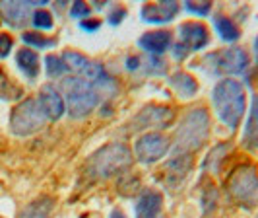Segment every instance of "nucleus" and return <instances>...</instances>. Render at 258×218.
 I'll return each instance as SVG.
<instances>
[{
  "label": "nucleus",
  "instance_id": "1",
  "mask_svg": "<svg viewBox=\"0 0 258 218\" xmlns=\"http://www.w3.org/2000/svg\"><path fill=\"white\" fill-rule=\"evenodd\" d=\"M212 103H214V111L220 117L221 123L235 130L239 127L246 109L243 84L237 80H231V78L220 80L212 90Z\"/></svg>",
  "mask_w": 258,
  "mask_h": 218
},
{
  "label": "nucleus",
  "instance_id": "2",
  "mask_svg": "<svg viewBox=\"0 0 258 218\" xmlns=\"http://www.w3.org/2000/svg\"><path fill=\"white\" fill-rule=\"evenodd\" d=\"M210 135V115L206 109H190L182 117L181 125L175 130V154L188 156L198 150Z\"/></svg>",
  "mask_w": 258,
  "mask_h": 218
},
{
  "label": "nucleus",
  "instance_id": "3",
  "mask_svg": "<svg viewBox=\"0 0 258 218\" xmlns=\"http://www.w3.org/2000/svg\"><path fill=\"white\" fill-rule=\"evenodd\" d=\"M132 164V152L120 142H111L88 158L86 173L91 180H107Z\"/></svg>",
  "mask_w": 258,
  "mask_h": 218
},
{
  "label": "nucleus",
  "instance_id": "4",
  "mask_svg": "<svg viewBox=\"0 0 258 218\" xmlns=\"http://www.w3.org/2000/svg\"><path fill=\"white\" fill-rule=\"evenodd\" d=\"M62 92H64L66 111L72 119H82V117L90 115L101 100L95 86L80 76L62 80Z\"/></svg>",
  "mask_w": 258,
  "mask_h": 218
},
{
  "label": "nucleus",
  "instance_id": "5",
  "mask_svg": "<svg viewBox=\"0 0 258 218\" xmlns=\"http://www.w3.org/2000/svg\"><path fill=\"white\" fill-rule=\"evenodd\" d=\"M227 191L245 208L258 206V171L254 166H239L227 181Z\"/></svg>",
  "mask_w": 258,
  "mask_h": 218
},
{
  "label": "nucleus",
  "instance_id": "6",
  "mask_svg": "<svg viewBox=\"0 0 258 218\" xmlns=\"http://www.w3.org/2000/svg\"><path fill=\"white\" fill-rule=\"evenodd\" d=\"M45 123H47V115L35 98L24 100L20 105H16L10 117V128L18 137H29L41 130L45 127Z\"/></svg>",
  "mask_w": 258,
  "mask_h": 218
},
{
  "label": "nucleus",
  "instance_id": "7",
  "mask_svg": "<svg viewBox=\"0 0 258 218\" xmlns=\"http://www.w3.org/2000/svg\"><path fill=\"white\" fill-rule=\"evenodd\" d=\"M204 63H212L210 72L214 74H241L248 66V55L241 47H231L208 55Z\"/></svg>",
  "mask_w": 258,
  "mask_h": 218
},
{
  "label": "nucleus",
  "instance_id": "8",
  "mask_svg": "<svg viewBox=\"0 0 258 218\" xmlns=\"http://www.w3.org/2000/svg\"><path fill=\"white\" fill-rule=\"evenodd\" d=\"M210 41L206 26H202L200 22H184L179 26V43L175 45V59L182 61L188 53L200 51L204 49Z\"/></svg>",
  "mask_w": 258,
  "mask_h": 218
},
{
  "label": "nucleus",
  "instance_id": "9",
  "mask_svg": "<svg viewBox=\"0 0 258 218\" xmlns=\"http://www.w3.org/2000/svg\"><path fill=\"white\" fill-rule=\"evenodd\" d=\"M169 148H171V144H169V139L165 135H161V133H146L136 141L134 152H136V158L142 164H155L161 158H165Z\"/></svg>",
  "mask_w": 258,
  "mask_h": 218
},
{
  "label": "nucleus",
  "instance_id": "10",
  "mask_svg": "<svg viewBox=\"0 0 258 218\" xmlns=\"http://www.w3.org/2000/svg\"><path fill=\"white\" fill-rule=\"evenodd\" d=\"M175 119V113L163 107V105H150L144 107L138 115L132 119L130 123V130H144V128H163L171 125Z\"/></svg>",
  "mask_w": 258,
  "mask_h": 218
},
{
  "label": "nucleus",
  "instance_id": "11",
  "mask_svg": "<svg viewBox=\"0 0 258 218\" xmlns=\"http://www.w3.org/2000/svg\"><path fill=\"white\" fill-rule=\"evenodd\" d=\"M35 4H47V2L45 0H41V2H0V16L12 27H24L29 16H33L31 6H35Z\"/></svg>",
  "mask_w": 258,
  "mask_h": 218
},
{
  "label": "nucleus",
  "instance_id": "12",
  "mask_svg": "<svg viewBox=\"0 0 258 218\" xmlns=\"http://www.w3.org/2000/svg\"><path fill=\"white\" fill-rule=\"evenodd\" d=\"M181 10V6L173 0H163L157 4H146L142 6V20L144 22H152V24H165L171 22Z\"/></svg>",
  "mask_w": 258,
  "mask_h": 218
},
{
  "label": "nucleus",
  "instance_id": "13",
  "mask_svg": "<svg viewBox=\"0 0 258 218\" xmlns=\"http://www.w3.org/2000/svg\"><path fill=\"white\" fill-rule=\"evenodd\" d=\"M37 100H39V103H41V107H43L47 119L56 121V119H60V117L64 115V111H66L64 98L54 90L52 86H43L41 92H39Z\"/></svg>",
  "mask_w": 258,
  "mask_h": 218
},
{
  "label": "nucleus",
  "instance_id": "14",
  "mask_svg": "<svg viewBox=\"0 0 258 218\" xmlns=\"http://www.w3.org/2000/svg\"><path fill=\"white\" fill-rule=\"evenodd\" d=\"M190 167H192L190 156H175V158H171L167 164H165V167L161 169L163 183H167L169 187H177L186 178V173L190 171Z\"/></svg>",
  "mask_w": 258,
  "mask_h": 218
},
{
  "label": "nucleus",
  "instance_id": "15",
  "mask_svg": "<svg viewBox=\"0 0 258 218\" xmlns=\"http://www.w3.org/2000/svg\"><path fill=\"white\" fill-rule=\"evenodd\" d=\"M161 206H163V197L159 191H144L136 205H134V214L136 218H157L161 212Z\"/></svg>",
  "mask_w": 258,
  "mask_h": 218
},
{
  "label": "nucleus",
  "instance_id": "16",
  "mask_svg": "<svg viewBox=\"0 0 258 218\" xmlns=\"http://www.w3.org/2000/svg\"><path fill=\"white\" fill-rule=\"evenodd\" d=\"M138 45L142 47L146 53H150L152 57H157L161 53H165L171 47V33L163 31V29H157V31H148L144 33Z\"/></svg>",
  "mask_w": 258,
  "mask_h": 218
},
{
  "label": "nucleus",
  "instance_id": "17",
  "mask_svg": "<svg viewBox=\"0 0 258 218\" xmlns=\"http://www.w3.org/2000/svg\"><path fill=\"white\" fill-rule=\"evenodd\" d=\"M126 68L130 72H146V74H165L167 66L161 63L159 59H155L150 55V59H140V57H128L126 61Z\"/></svg>",
  "mask_w": 258,
  "mask_h": 218
},
{
  "label": "nucleus",
  "instance_id": "18",
  "mask_svg": "<svg viewBox=\"0 0 258 218\" xmlns=\"http://www.w3.org/2000/svg\"><path fill=\"white\" fill-rule=\"evenodd\" d=\"M52 208H54V199L49 195H43L35 201H31L29 205L20 212L18 218H51Z\"/></svg>",
  "mask_w": 258,
  "mask_h": 218
},
{
  "label": "nucleus",
  "instance_id": "19",
  "mask_svg": "<svg viewBox=\"0 0 258 218\" xmlns=\"http://www.w3.org/2000/svg\"><path fill=\"white\" fill-rule=\"evenodd\" d=\"M169 84H171V88L177 92L181 98H192V96H196V92H198V82L190 74H186V72L173 74V76L169 78Z\"/></svg>",
  "mask_w": 258,
  "mask_h": 218
},
{
  "label": "nucleus",
  "instance_id": "20",
  "mask_svg": "<svg viewBox=\"0 0 258 218\" xmlns=\"http://www.w3.org/2000/svg\"><path fill=\"white\" fill-rule=\"evenodd\" d=\"M16 63L20 66V70L26 74L27 78H37L39 74V57L35 51L31 49H22L16 55Z\"/></svg>",
  "mask_w": 258,
  "mask_h": 218
},
{
  "label": "nucleus",
  "instance_id": "21",
  "mask_svg": "<svg viewBox=\"0 0 258 218\" xmlns=\"http://www.w3.org/2000/svg\"><path fill=\"white\" fill-rule=\"evenodd\" d=\"M214 26H216V31L220 33V37L223 39V41H227V43L237 41L239 35H241L239 27L233 24V20L225 18V16H216V18H214Z\"/></svg>",
  "mask_w": 258,
  "mask_h": 218
},
{
  "label": "nucleus",
  "instance_id": "22",
  "mask_svg": "<svg viewBox=\"0 0 258 218\" xmlns=\"http://www.w3.org/2000/svg\"><path fill=\"white\" fill-rule=\"evenodd\" d=\"M245 142L248 146H254L258 142V96L252 100V109L245 127Z\"/></svg>",
  "mask_w": 258,
  "mask_h": 218
},
{
  "label": "nucleus",
  "instance_id": "23",
  "mask_svg": "<svg viewBox=\"0 0 258 218\" xmlns=\"http://www.w3.org/2000/svg\"><path fill=\"white\" fill-rule=\"evenodd\" d=\"M227 152V144H218V146H214L212 150H210V154H208L206 162H204V169H212V173H216L218 169H220V164L221 160H223V156Z\"/></svg>",
  "mask_w": 258,
  "mask_h": 218
},
{
  "label": "nucleus",
  "instance_id": "24",
  "mask_svg": "<svg viewBox=\"0 0 258 218\" xmlns=\"http://www.w3.org/2000/svg\"><path fill=\"white\" fill-rule=\"evenodd\" d=\"M45 68H47L49 78L64 76V72L68 70V68H66V64L62 63V59H60V57H56V55H47V57H45Z\"/></svg>",
  "mask_w": 258,
  "mask_h": 218
},
{
  "label": "nucleus",
  "instance_id": "25",
  "mask_svg": "<svg viewBox=\"0 0 258 218\" xmlns=\"http://www.w3.org/2000/svg\"><path fill=\"white\" fill-rule=\"evenodd\" d=\"M22 39H24V43L31 45V47H37V49H47V47H52L56 43V39H47L41 33H33V31H26Z\"/></svg>",
  "mask_w": 258,
  "mask_h": 218
},
{
  "label": "nucleus",
  "instance_id": "26",
  "mask_svg": "<svg viewBox=\"0 0 258 218\" xmlns=\"http://www.w3.org/2000/svg\"><path fill=\"white\" fill-rule=\"evenodd\" d=\"M31 22H33V26L39 27V29H51L52 27V18L47 10H37V12H33Z\"/></svg>",
  "mask_w": 258,
  "mask_h": 218
},
{
  "label": "nucleus",
  "instance_id": "27",
  "mask_svg": "<svg viewBox=\"0 0 258 218\" xmlns=\"http://www.w3.org/2000/svg\"><path fill=\"white\" fill-rule=\"evenodd\" d=\"M186 10L196 16H208L212 10V2H186Z\"/></svg>",
  "mask_w": 258,
  "mask_h": 218
},
{
  "label": "nucleus",
  "instance_id": "28",
  "mask_svg": "<svg viewBox=\"0 0 258 218\" xmlns=\"http://www.w3.org/2000/svg\"><path fill=\"white\" fill-rule=\"evenodd\" d=\"M70 16L72 18H88L90 16V6L84 2H74L70 8Z\"/></svg>",
  "mask_w": 258,
  "mask_h": 218
},
{
  "label": "nucleus",
  "instance_id": "29",
  "mask_svg": "<svg viewBox=\"0 0 258 218\" xmlns=\"http://www.w3.org/2000/svg\"><path fill=\"white\" fill-rule=\"evenodd\" d=\"M12 49V37L6 33H0V57H6Z\"/></svg>",
  "mask_w": 258,
  "mask_h": 218
},
{
  "label": "nucleus",
  "instance_id": "30",
  "mask_svg": "<svg viewBox=\"0 0 258 218\" xmlns=\"http://www.w3.org/2000/svg\"><path fill=\"white\" fill-rule=\"evenodd\" d=\"M99 26H101V22H99V20H86V22H82V24H80V27H82L84 31H88V33L97 31Z\"/></svg>",
  "mask_w": 258,
  "mask_h": 218
},
{
  "label": "nucleus",
  "instance_id": "31",
  "mask_svg": "<svg viewBox=\"0 0 258 218\" xmlns=\"http://www.w3.org/2000/svg\"><path fill=\"white\" fill-rule=\"evenodd\" d=\"M126 14V10L124 8H120V10H115V12L109 16V22L111 24H118V22H122V16Z\"/></svg>",
  "mask_w": 258,
  "mask_h": 218
},
{
  "label": "nucleus",
  "instance_id": "32",
  "mask_svg": "<svg viewBox=\"0 0 258 218\" xmlns=\"http://www.w3.org/2000/svg\"><path fill=\"white\" fill-rule=\"evenodd\" d=\"M111 218H124V216H122V212H120V210H113Z\"/></svg>",
  "mask_w": 258,
  "mask_h": 218
},
{
  "label": "nucleus",
  "instance_id": "33",
  "mask_svg": "<svg viewBox=\"0 0 258 218\" xmlns=\"http://www.w3.org/2000/svg\"><path fill=\"white\" fill-rule=\"evenodd\" d=\"M254 53H256V64H258V37L254 39Z\"/></svg>",
  "mask_w": 258,
  "mask_h": 218
}]
</instances>
